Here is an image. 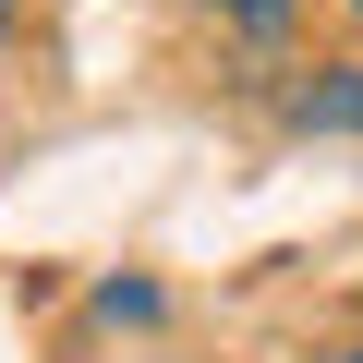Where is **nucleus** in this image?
<instances>
[{
    "label": "nucleus",
    "mask_w": 363,
    "mask_h": 363,
    "mask_svg": "<svg viewBox=\"0 0 363 363\" xmlns=\"http://www.w3.org/2000/svg\"><path fill=\"white\" fill-rule=\"evenodd\" d=\"M291 121H303V133H363V61L303 73V85H291Z\"/></svg>",
    "instance_id": "1"
},
{
    "label": "nucleus",
    "mask_w": 363,
    "mask_h": 363,
    "mask_svg": "<svg viewBox=\"0 0 363 363\" xmlns=\"http://www.w3.org/2000/svg\"><path fill=\"white\" fill-rule=\"evenodd\" d=\"M206 13L242 25V37H279V25H291V0H206Z\"/></svg>",
    "instance_id": "2"
},
{
    "label": "nucleus",
    "mask_w": 363,
    "mask_h": 363,
    "mask_svg": "<svg viewBox=\"0 0 363 363\" xmlns=\"http://www.w3.org/2000/svg\"><path fill=\"white\" fill-rule=\"evenodd\" d=\"M339 13H351V37H363V0H339Z\"/></svg>",
    "instance_id": "3"
},
{
    "label": "nucleus",
    "mask_w": 363,
    "mask_h": 363,
    "mask_svg": "<svg viewBox=\"0 0 363 363\" xmlns=\"http://www.w3.org/2000/svg\"><path fill=\"white\" fill-rule=\"evenodd\" d=\"M0 25H13V0H0Z\"/></svg>",
    "instance_id": "4"
}]
</instances>
